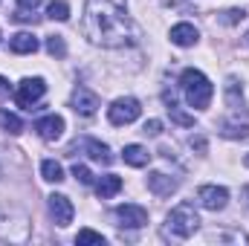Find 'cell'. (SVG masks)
<instances>
[{"label":"cell","instance_id":"cell-5","mask_svg":"<svg viewBox=\"0 0 249 246\" xmlns=\"http://www.w3.org/2000/svg\"><path fill=\"white\" fill-rule=\"evenodd\" d=\"M220 136L226 139H247L249 136V107H229V116L220 122Z\"/></svg>","mask_w":249,"mask_h":246},{"label":"cell","instance_id":"cell-6","mask_svg":"<svg viewBox=\"0 0 249 246\" xmlns=\"http://www.w3.org/2000/svg\"><path fill=\"white\" fill-rule=\"evenodd\" d=\"M139 113H142V107H139V102L130 99V96H127V99H116V102L107 107V119H110V124H116V127L136 122Z\"/></svg>","mask_w":249,"mask_h":246},{"label":"cell","instance_id":"cell-2","mask_svg":"<svg viewBox=\"0 0 249 246\" xmlns=\"http://www.w3.org/2000/svg\"><path fill=\"white\" fill-rule=\"evenodd\" d=\"M180 87H183L186 102L194 107V110H206V107L212 105L214 87H212V81H209L200 70H194V67L183 70V75H180Z\"/></svg>","mask_w":249,"mask_h":246},{"label":"cell","instance_id":"cell-22","mask_svg":"<svg viewBox=\"0 0 249 246\" xmlns=\"http://www.w3.org/2000/svg\"><path fill=\"white\" fill-rule=\"evenodd\" d=\"M75 244L78 246H105V238L99 235V232H93V229H81L78 232V238H75Z\"/></svg>","mask_w":249,"mask_h":246},{"label":"cell","instance_id":"cell-29","mask_svg":"<svg viewBox=\"0 0 249 246\" xmlns=\"http://www.w3.org/2000/svg\"><path fill=\"white\" fill-rule=\"evenodd\" d=\"M18 3H20V9H29V12H35L41 6V0H18Z\"/></svg>","mask_w":249,"mask_h":246},{"label":"cell","instance_id":"cell-24","mask_svg":"<svg viewBox=\"0 0 249 246\" xmlns=\"http://www.w3.org/2000/svg\"><path fill=\"white\" fill-rule=\"evenodd\" d=\"M72 177H75L81 185H90V183H93V174H90V168H87V165H78V162L72 165Z\"/></svg>","mask_w":249,"mask_h":246},{"label":"cell","instance_id":"cell-3","mask_svg":"<svg viewBox=\"0 0 249 246\" xmlns=\"http://www.w3.org/2000/svg\"><path fill=\"white\" fill-rule=\"evenodd\" d=\"M197 226H200V217H197L194 206L191 203H180L165 217V238H171V241H188L197 232Z\"/></svg>","mask_w":249,"mask_h":246},{"label":"cell","instance_id":"cell-7","mask_svg":"<svg viewBox=\"0 0 249 246\" xmlns=\"http://www.w3.org/2000/svg\"><path fill=\"white\" fill-rule=\"evenodd\" d=\"M44 93H47V81H44V78H23V81L18 84V90H15V102H18L20 107L32 110V105H35L38 99H44Z\"/></svg>","mask_w":249,"mask_h":246},{"label":"cell","instance_id":"cell-20","mask_svg":"<svg viewBox=\"0 0 249 246\" xmlns=\"http://www.w3.org/2000/svg\"><path fill=\"white\" fill-rule=\"evenodd\" d=\"M0 127H3V130H9V133H15V136H18V133H20V130H23V122H20V119H18V116H15V113H9V110H0Z\"/></svg>","mask_w":249,"mask_h":246},{"label":"cell","instance_id":"cell-25","mask_svg":"<svg viewBox=\"0 0 249 246\" xmlns=\"http://www.w3.org/2000/svg\"><path fill=\"white\" fill-rule=\"evenodd\" d=\"M168 113H171V119H174L177 124H183V127H194V116L183 113L180 107H168Z\"/></svg>","mask_w":249,"mask_h":246},{"label":"cell","instance_id":"cell-31","mask_svg":"<svg viewBox=\"0 0 249 246\" xmlns=\"http://www.w3.org/2000/svg\"><path fill=\"white\" fill-rule=\"evenodd\" d=\"M244 162H247V168H249V154H247V157H244Z\"/></svg>","mask_w":249,"mask_h":246},{"label":"cell","instance_id":"cell-30","mask_svg":"<svg viewBox=\"0 0 249 246\" xmlns=\"http://www.w3.org/2000/svg\"><path fill=\"white\" fill-rule=\"evenodd\" d=\"M3 99H9V81L0 75V102H3Z\"/></svg>","mask_w":249,"mask_h":246},{"label":"cell","instance_id":"cell-26","mask_svg":"<svg viewBox=\"0 0 249 246\" xmlns=\"http://www.w3.org/2000/svg\"><path fill=\"white\" fill-rule=\"evenodd\" d=\"M244 18H247L244 9H226V12L220 15V23H238V20H244Z\"/></svg>","mask_w":249,"mask_h":246},{"label":"cell","instance_id":"cell-1","mask_svg":"<svg viewBox=\"0 0 249 246\" xmlns=\"http://www.w3.org/2000/svg\"><path fill=\"white\" fill-rule=\"evenodd\" d=\"M81 26L96 47L116 50L136 41V26L124 12V0H87Z\"/></svg>","mask_w":249,"mask_h":246},{"label":"cell","instance_id":"cell-21","mask_svg":"<svg viewBox=\"0 0 249 246\" xmlns=\"http://www.w3.org/2000/svg\"><path fill=\"white\" fill-rule=\"evenodd\" d=\"M47 15L53 18V20H70V6L64 3V0H53L50 6H47Z\"/></svg>","mask_w":249,"mask_h":246},{"label":"cell","instance_id":"cell-32","mask_svg":"<svg viewBox=\"0 0 249 246\" xmlns=\"http://www.w3.org/2000/svg\"><path fill=\"white\" fill-rule=\"evenodd\" d=\"M247 44H249V32H247Z\"/></svg>","mask_w":249,"mask_h":246},{"label":"cell","instance_id":"cell-23","mask_svg":"<svg viewBox=\"0 0 249 246\" xmlns=\"http://www.w3.org/2000/svg\"><path fill=\"white\" fill-rule=\"evenodd\" d=\"M47 53L55 55V58H64V55H67V44H64L61 35H50V38H47Z\"/></svg>","mask_w":249,"mask_h":246},{"label":"cell","instance_id":"cell-8","mask_svg":"<svg viewBox=\"0 0 249 246\" xmlns=\"http://www.w3.org/2000/svg\"><path fill=\"white\" fill-rule=\"evenodd\" d=\"M113 217L119 220V226H127V229H142L148 223V211L136 203H124V206H116Z\"/></svg>","mask_w":249,"mask_h":246},{"label":"cell","instance_id":"cell-11","mask_svg":"<svg viewBox=\"0 0 249 246\" xmlns=\"http://www.w3.org/2000/svg\"><path fill=\"white\" fill-rule=\"evenodd\" d=\"M50 214H53V220H55L58 226H70V223H72V214H75L70 197L53 194V197H50Z\"/></svg>","mask_w":249,"mask_h":246},{"label":"cell","instance_id":"cell-28","mask_svg":"<svg viewBox=\"0 0 249 246\" xmlns=\"http://www.w3.org/2000/svg\"><path fill=\"white\" fill-rule=\"evenodd\" d=\"M15 20H20V23H35V12H29V9H18Z\"/></svg>","mask_w":249,"mask_h":246},{"label":"cell","instance_id":"cell-15","mask_svg":"<svg viewBox=\"0 0 249 246\" xmlns=\"http://www.w3.org/2000/svg\"><path fill=\"white\" fill-rule=\"evenodd\" d=\"M197 29L191 26V23H177V26H171V44L174 47H194L197 44Z\"/></svg>","mask_w":249,"mask_h":246},{"label":"cell","instance_id":"cell-27","mask_svg":"<svg viewBox=\"0 0 249 246\" xmlns=\"http://www.w3.org/2000/svg\"><path fill=\"white\" fill-rule=\"evenodd\" d=\"M142 133L145 136H160L162 133V122L160 119H148V122L142 124Z\"/></svg>","mask_w":249,"mask_h":246},{"label":"cell","instance_id":"cell-9","mask_svg":"<svg viewBox=\"0 0 249 246\" xmlns=\"http://www.w3.org/2000/svg\"><path fill=\"white\" fill-rule=\"evenodd\" d=\"M197 200H200L203 209L220 211V209H226V203H229V191H226L223 185H203V188L197 191Z\"/></svg>","mask_w":249,"mask_h":246},{"label":"cell","instance_id":"cell-13","mask_svg":"<svg viewBox=\"0 0 249 246\" xmlns=\"http://www.w3.org/2000/svg\"><path fill=\"white\" fill-rule=\"evenodd\" d=\"M177 180L174 177H168V174H162V171H154V174H148V188L157 194V197H168L171 191H177Z\"/></svg>","mask_w":249,"mask_h":246},{"label":"cell","instance_id":"cell-12","mask_svg":"<svg viewBox=\"0 0 249 246\" xmlns=\"http://www.w3.org/2000/svg\"><path fill=\"white\" fill-rule=\"evenodd\" d=\"M72 110L81 113V116H93V113L99 110V96L90 93L87 87H78V90L72 93Z\"/></svg>","mask_w":249,"mask_h":246},{"label":"cell","instance_id":"cell-17","mask_svg":"<svg viewBox=\"0 0 249 246\" xmlns=\"http://www.w3.org/2000/svg\"><path fill=\"white\" fill-rule=\"evenodd\" d=\"M84 151H87L96 162H102V165H110V162H113L110 148H107V145H102L99 139H84Z\"/></svg>","mask_w":249,"mask_h":246},{"label":"cell","instance_id":"cell-10","mask_svg":"<svg viewBox=\"0 0 249 246\" xmlns=\"http://www.w3.org/2000/svg\"><path fill=\"white\" fill-rule=\"evenodd\" d=\"M35 130H38L41 139L55 142V139H61V133H64V119L58 113H47V116H41V119L35 122Z\"/></svg>","mask_w":249,"mask_h":246},{"label":"cell","instance_id":"cell-4","mask_svg":"<svg viewBox=\"0 0 249 246\" xmlns=\"http://www.w3.org/2000/svg\"><path fill=\"white\" fill-rule=\"evenodd\" d=\"M29 238V220L20 211H0V241L23 244Z\"/></svg>","mask_w":249,"mask_h":246},{"label":"cell","instance_id":"cell-18","mask_svg":"<svg viewBox=\"0 0 249 246\" xmlns=\"http://www.w3.org/2000/svg\"><path fill=\"white\" fill-rule=\"evenodd\" d=\"M119 191H122V177H116V174L102 177L99 185H96V194H99L102 200H107V197H113V194H119Z\"/></svg>","mask_w":249,"mask_h":246},{"label":"cell","instance_id":"cell-19","mask_svg":"<svg viewBox=\"0 0 249 246\" xmlns=\"http://www.w3.org/2000/svg\"><path fill=\"white\" fill-rule=\"evenodd\" d=\"M41 177H44L47 183H61L64 168L55 162V159H44V162H41Z\"/></svg>","mask_w":249,"mask_h":246},{"label":"cell","instance_id":"cell-16","mask_svg":"<svg viewBox=\"0 0 249 246\" xmlns=\"http://www.w3.org/2000/svg\"><path fill=\"white\" fill-rule=\"evenodd\" d=\"M122 159L130 165V168H145V165H148V159H151V154H148L142 145H124Z\"/></svg>","mask_w":249,"mask_h":246},{"label":"cell","instance_id":"cell-14","mask_svg":"<svg viewBox=\"0 0 249 246\" xmlns=\"http://www.w3.org/2000/svg\"><path fill=\"white\" fill-rule=\"evenodd\" d=\"M9 50H12L15 55H32V53H38V38H35L32 32H18V35H12V41H9Z\"/></svg>","mask_w":249,"mask_h":246}]
</instances>
